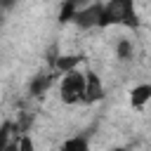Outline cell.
Wrapping results in <instances>:
<instances>
[{
	"label": "cell",
	"instance_id": "277c9868",
	"mask_svg": "<svg viewBox=\"0 0 151 151\" xmlns=\"http://www.w3.org/2000/svg\"><path fill=\"white\" fill-rule=\"evenodd\" d=\"M104 97V85L99 80V76L94 71H85V94H83V101L85 104H94Z\"/></svg>",
	"mask_w": 151,
	"mask_h": 151
},
{
	"label": "cell",
	"instance_id": "5b68a950",
	"mask_svg": "<svg viewBox=\"0 0 151 151\" xmlns=\"http://www.w3.org/2000/svg\"><path fill=\"white\" fill-rule=\"evenodd\" d=\"M151 101V83H142V85H134L132 92H130V104L134 109H142L144 104Z\"/></svg>",
	"mask_w": 151,
	"mask_h": 151
},
{
	"label": "cell",
	"instance_id": "9c48e42d",
	"mask_svg": "<svg viewBox=\"0 0 151 151\" xmlns=\"http://www.w3.org/2000/svg\"><path fill=\"white\" fill-rule=\"evenodd\" d=\"M80 64H83V57H80V54H68V57L57 59V61H54V68H57V73H64V71L76 68V66H80Z\"/></svg>",
	"mask_w": 151,
	"mask_h": 151
},
{
	"label": "cell",
	"instance_id": "30bf717a",
	"mask_svg": "<svg viewBox=\"0 0 151 151\" xmlns=\"http://www.w3.org/2000/svg\"><path fill=\"white\" fill-rule=\"evenodd\" d=\"M9 137H17L14 134V123L12 120H2L0 123V149H7Z\"/></svg>",
	"mask_w": 151,
	"mask_h": 151
},
{
	"label": "cell",
	"instance_id": "3957f363",
	"mask_svg": "<svg viewBox=\"0 0 151 151\" xmlns=\"http://www.w3.org/2000/svg\"><path fill=\"white\" fill-rule=\"evenodd\" d=\"M99 17H101V0L99 2H92V5H87V7H80L73 17H71V21L78 26V28H83V31H87V28H99Z\"/></svg>",
	"mask_w": 151,
	"mask_h": 151
},
{
	"label": "cell",
	"instance_id": "52a82bcc",
	"mask_svg": "<svg viewBox=\"0 0 151 151\" xmlns=\"http://www.w3.org/2000/svg\"><path fill=\"white\" fill-rule=\"evenodd\" d=\"M52 80H54V76L52 73H40V76H35L33 80H31V94H35V97H40V94H45L47 90H50V85H52Z\"/></svg>",
	"mask_w": 151,
	"mask_h": 151
},
{
	"label": "cell",
	"instance_id": "7a4b0ae2",
	"mask_svg": "<svg viewBox=\"0 0 151 151\" xmlns=\"http://www.w3.org/2000/svg\"><path fill=\"white\" fill-rule=\"evenodd\" d=\"M85 94V73L76 66L59 76V99L64 104H78Z\"/></svg>",
	"mask_w": 151,
	"mask_h": 151
},
{
	"label": "cell",
	"instance_id": "8fae6325",
	"mask_svg": "<svg viewBox=\"0 0 151 151\" xmlns=\"http://www.w3.org/2000/svg\"><path fill=\"white\" fill-rule=\"evenodd\" d=\"M90 144H87V139H83V137H73V139H68V142H64V149L66 151H85Z\"/></svg>",
	"mask_w": 151,
	"mask_h": 151
},
{
	"label": "cell",
	"instance_id": "ba28073f",
	"mask_svg": "<svg viewBox=\"0 0 151 151\" xmlns=\"http://www.w3.org/2000/svg\"><path fill=\"white\" fill-rule=\"evenodd\" d=\"M132 54H134V45H132V40H130V38H120V40L116 42V57H118L120 61H130Z\"/></svg>",
	"mask_w": 151,
	"mask_h": 151
},
{
	"label": "cell",
	"instance_id": "6da1fadb",
	"mask_svg": "<svg viewBox=\"0 0 151 151\" xmlns=\"http://www.w3.org/2000/svg\"><path fill=\"white\" fill-rule=\"evenodd\" d=\"M137 9L134 0H106L101 2V17H99V28L109 26H127L137 28Z\"/></svg>",
	"mask_w": 151,
	"mask_h": 151
},
{
	"label": "cell",
	"instance_id": "7c38bea8",
	"mask_svg": "<svg viewBox=\"0 0 151 151\" xmlns=\"http://www.w3.org/2000/svg\"><path fill=\"white\" fill-rule=\"evenodd\" d=\"M14 2L17 0H0V9H9V7H14Z\"/></svg>",
	"mask_w": 151,
	"mask_h": 151
},
{
	"label": "cell",
	"instance_id": "8992f818",
	"mask_svg": "<svg viewBox=\"0 0 151 151\" xmlns=\"http://www.w3.org/2000/svg\"><path fill=\"white\" fill-rule=\"evenodd\" d=\"M92 2H99V0H64L61 12H59V21H61V24L71 21V17H73L80 7H87V5H92Z\"/></svg>",
	"mask_w": 151,
	"mask_h": 151
},
{
	"label": "cell",
	"instance_id": "4fadbf2b",
	"mask_svg": "<svg viewBox=\"0 0 151 151\" xmlns=\"http://www.w3.org/2000/svg\"><path fill=\"white\" fill-rule=\"evenodd\" d=\"M0 28H2V14H0Z\"/></svg>",
	"mask_w": 151,
	"mask_h": 151
}]
</instances>
